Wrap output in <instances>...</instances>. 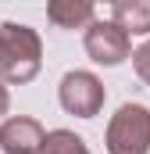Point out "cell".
Here are the masks:
<instances>
[{
	"label": "cell",
	"instance_id": "cell-1",
	"mask_svg": "<svg viewBox=\"0 0 150 154\" xmlns=\"http://www.w3.org/2000/svg\"><path fill=\"white\" fill-rule=\"evenodd\" d=\"M39 65H43L39 32L22 22H4L0 25V82L25 86L39 75Z\"/></svg>",
	"mask_w": 150,
	"mask_h": 154
},
{
	"label": "cell",
	"instance_id": "cell-2",
	"mask_svg": "<svg viewBox=\"0 0 150 154\" xmlns=\"http://www.w3.org/2000/svg\"><path fill=\"white\" fill-rule=\"evenodd\" d=\"M107 154H150V108L122 104L104 133Z\"/></svg>",
	"mask_w": 150,
	"mask_h": 154
},
{
	"label": "cell",
	"instance_id": "cell-3",
	"mask_svg": "<svg viewBox=\"0 0 150 154\" xmlns=\"http://www.w3.org/2000/svg\"><path fill=\"white\" fill-rule=\"evenodd\" d=\"M104 97H107L104 82L93 75V72H82V68L64 72L61 86H57L61 108H64L68 115H75V118H97L100 108H104Z\"/></svg>",
	"mask_w": 150,
	"mask_h": 154
},
{
	"label": "cell",
	"instance_id": "cell-4",
	"mask_svg": "<svg viewBox=\"0 0 150 154\" xmlns=\"http://www.w3.org/2000/svg\"><path fill=\"white\" fill-rule=\"evenodd\" d=\"M82 47H86L89 61H97V65H107V68L122 65L125 57H132V39L125 36V32H122L114 22H89Z\"/></svg>",
	"mask_w": 150,
	"mask_h": 154
},
{
	"label": "cell",
	"instance_id": "cell-5",
	"mask_svg": "<svg viewBox=\"0 0 150 154\" xmlns=\"http://www.w3.org/2000/svg\"><path fill=\"white\" fill-rule=\"evenodd\" d=\"M43 125L29 115H14L0 125V151L4 154H39L43 147Z\"/></svg>",
	"mask_w": 150,
	"mask_h": 154
},
{
	"label": "cell",
	"instance_id": "cell-6",
	"mask_svg": "<svg viewBox=\"0 0 150 154\" xmlns=\"http://www.w3.org/2000/svg\"><path fill=\"white\" fill-rule=\"evenodd\" d=\"M125 36H150V0H114L111 18Z\"/></svg>",
	"mask_w": 150,
	"mask_h": 154
},
{
	"label": "cell",
	"instance_id": "cell-7",
	"mask_svg": "<svg viewBox=\"0 0 150 154\" xmlns=\"http://www.w3.org/2000/svg\"><path fill=\"white\" fill-rule=\"evenodd\" d=\"M93 14H97V7L89 0H50L46 4V18L57 29H82L93 22Z\"/></svg>",
	"mask_w": 150,
	"mask_h": 154
},
{
	"label": "cell",
	"instance_id": "cell-8",
	"mask_svg": "<svg viewBox=\"0 0 150 154\" xmlns=\"http://www.w3.org/2000/svg\"><path fill=\"white\" fill-rule=\"evenodd\" d=\"M39 154H89V147H86L82 136H75L72 129H50L43 136Z\"/></svg>",
	"mask_w": 150,
	"mask_h": 154
},
{
	"label": "cell",
	"instance_id": "cell-9",
	"mask_svg": "<svg viewBox=\"0 0 150 154\" xmlns=\"http://www.w3.org/2000/svg\"><path fill=\"white\" fill-rule=\"evenodd\" d=\"M132 68H136V75L150 86V39L143 43V47H136V50H132Z\"/></svg>",
	"mask_w": 150,
	"mask_h": 154
},
{
	"label": "cell",
	"instance_id": "cell-10",
	"mask_svg": "<svg viewBox=\"0 0 150 154\" xmlns=\"http://www.w3.org/2000/svg\"><path fill=\"white\" fill-rule=\"evenodd\" d=\"M7 111H11V93H7V86L0 82V118L7 115Z\"/></svg>",
	"mask_w": 150,
	"mask_h": 154
}]
</instances>
